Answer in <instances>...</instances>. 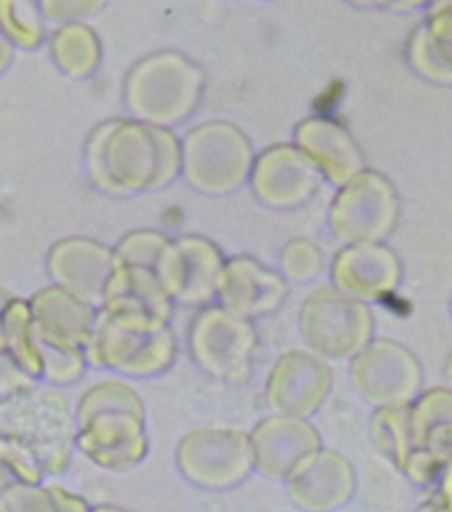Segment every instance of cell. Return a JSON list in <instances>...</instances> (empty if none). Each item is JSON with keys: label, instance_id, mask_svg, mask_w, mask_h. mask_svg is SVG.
<instances>
[{"label": "cell", "instance_id": "obj_2", "mask_svg": "<svg viewBox=\"0 0 452 512\" xmlns=\"http://www.w3.org/2000/svg\"><path fill=\"white\" fill-rule=\"evenodd\" d=\"M356 472L350 460L334 450H312L284 478L290 504L302 512H336L350 504L356 492Z\"/></svg>", "mask_w": 452, "mask_h": 512}, {"label": "cell", "instance_id": "obj_6", "mask_svg": "<svg viewBox=\"0 0 452 512\" xmlns=\"http://www.w3.org/2000/svg\"><path fill=\"white\" fill-rule=\"evenodd\" d=\"M44 472L32 450L18 438H0V492L22 486L40 484Z\"/></svg>", "mask_w": 452, "mask_h": 512}, {"label": "cell", "instance_id": "obj_8", "mask_svg": "<svg viewBox=\"0 0 452 512\" xmlns=\"http://www.w3.org/2000/svg\"><path fill=\"white\" fill-rule=\"evenodd\" d=\"M88 512H130L118 504H108V502H102V504H90V510Z\"/></svg>", "mask_w": 452, "mask_h": 512}, {"label": "cell", "instance_id": "obj_3", "mask_svg": "<svg viewBox=\"0 0 452 512\" xmlns=\"http://www.w3.org/2000/svg\"><path fill=\"white\" fill-rule=\"evenodd\" d=\"M80 450L100 468L124 472L146 454L140 424L128 416L94 418L78 438Z\"/></svg>", "mask_w": 452, "mask_h": 512}, {"label": "cell", "instance_id": "obj_4", "mask_svg": "<svg viewBox=\"0 0 452 512\" xmlns=\"http://www.w3.org/2000/svg\"><path fill=\"white\" fill-rule=\"evenodd\" d=\"M316 434L298 422L274 420L256 430L252 448V464L258 474L270 480H284L288 472L312 450H316Z\"/></svg>", "mask_w": 452, "mask_h": 512}, {"label": "cell", "instance_id": "obj_7", "mask_svg": "<svg viewBox=\"0 0 452 512\" xmlns=\"http://www.w3.org/2000/svg\"><path fill=\"white\" fill-rule=\"evenodd\" d=\"M416 512H450V472L446 470L440 476V490L428 496Z\"/></svg>", "mask_w": 452, "mask_h": 512}, {"label": "cell", "instance_id": "obj_1", "mask_svg": "<svg viewBox=\"0 0 452 512\" xmlns=\"http://www.w3.org/2000/svg\"><path fill=\"white\" fill-rule=\"evenodd\" d=\"M176 464L192 486L208 492L232 490L254 470L250 442L232 430L190 434L178 446Z\"/></svg>", "mask_w": 452, "mask_h": 512}, {"label": "cell", "instance_id": "obj_5", "mask_svg": "<svg viewBox=\"0 0 452 512\" xmlns=\"http://www.w3.org/2000/svg\"><path fill=\"white\" fill-rule=\"evenodd\" d=\"M84 496L58 484H22L0 492V512H88Z\"/></svg>", "mask_w": 452, "mask_h": 512}]
</instances>
